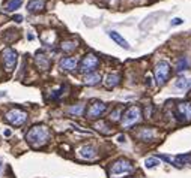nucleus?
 <instances>
[{"mask_svg":"<svg viewBox=\"0 0 191 178\" xmlns=\"http://www.w3.org/2000/svg\"><path fill=\"white\" fill-rule=\"evenodd\" d=\"M50 138H51V132L44 124H35L33 127H30L29 132L26 133V141L33 148H39V147L45 145Z\"/></svg>","mask_w":191,"mask_h":178,"instance_id":"obj_1","label":"nucleus"},{"mask_svg":"<svg viewBox=\"0 0 191 178\" xmlns=\"http://www.w3.org/2000/svg\"><path fill=\"white\" fill-rule=\"evenodd\" d=\"M134 169L136 168H134L131 160H128V159H117L110 168V177L121 178L123 175H130V174L134 172Z\"/></svg>","mask_w":191,"mask_h":178,"instance_id":"obj_2","label":"nucleus"},{"mask_svg":"<svg viewBox=\"0 0 191 178\" xmlns=\"http://www.w3.org/2000/svg\"><path fill=\"white\" fill-rule=\"evenodd\" d=\"M154 75H155V81L158 85H164L169 78L172 75V68L169 65V61L165 60H160L155 65V69H154Z\"/></svg>","mask_w":191,"mask_h":178,"instance_id":"obj_3","label":"nucleus"},{"mask_svg":"<svg viewBox=\"0 0 191 178\" xmlns=\"http://www.w3.org/2000/svg\"><path fill=\"white\" fill-rule=\"evenodd\" d=\"M140 118H141V108L137 106V105H132V106H130L128 109L123 112V115H122V126L125 129H128V127L134 126L136 123H139Z\"/></svg>","mask_w":191,"mask_h":178,"instance_id":"obj_4","label":"nucleus"},{"mask_svg":"<svg viewBox=\"0 0 191 178\" xmlns=\"http://www.w3.org/2000/svg\"><path fill=\"white\" fill-rule=\"evenodd\" d=\"M174 115L181 123H191V100L179 102L174 108Z\"/></svg>","mask_w":191,"mask_h":178,"instance_id":"obj_5","label":"nucleus"},{"mask_svg":"<svg viewBox=\"0 0 191 178\" xmlns=\"http://www.w3.org/2000/svg\"><path fill=\"white\" fill-rule=\"evenodd\" d=\"M5 120H6L8 123H11L12 126H23L27 121V112L23 109H20V108H12L11 111L6 112Z\"/></svg>","mask_w":191,"mask_h":178,"instance_id":"obj_6","label":"nucleus"},{"mask_svg":"<svg viewBox=\"0 0 191 178\" xmlns=\"http://www.w3.org/2000/svg\"><path fill=\"white\" fill-rule=\"evenodd\" d=\"M98 66H99V59L96 57L95 54L89 52V54H86L83 57L81 63H80V72H83V73H93L98 69Z\"/></svg>","mask_w":191,"mask_h":178,"instance_id":"obj_7","label":"nucleus"},{"mask_svg":"<svg viewBox=\"0 0 191 178\" xmlns=\"http://www.w3.org/2000/svg\"><path fill=\"white\" fill-rule=\"evenodd\" d=\"M2 57H3V63H5V68L8 72H12L15 66H17V52L15 50H12V48H5L3 52H2Z\"/></svg>","mask_w":191,"mask_h":178,"instance_id":"obj_8","label":"nucleus"},{"mask_svg":"<svg viewBox=\"0 0 191 178\" xmlns=\"http://www.w3.org/2000/svg\"><path fill=\"white\" fill-rule=\"evenodd\" d=\"M156 136H158V132L155 127H140L136 132V138L143 142H152L156 139Z\"/></svg>","mask_w":191,"mask_h":178,"instance_id":"obj_9","label":"nucleus"},{"mask_svg":"<svg viewBox=\"0 0 191 178\" xmlns=\"http://www.w3.org/2000/svg\"><path fill=\"white\" fill-rule=\"evenodd\" d=\"M105 109H107V105H105L104 102L95 100L89 105L86 115H87V118H99L105 112Z\"/></svg>","mask_w":191,"mask_h":178,"instance_id":"obj_10","label":"nucleus"},{"mask_svg":"<svg viewBox=\"0 0 191 178\" xmlns=\"http://www.w3.org/2000/svg\"><path fill=\"white\" fill-rule=\"evenodd\" d=\"M77 153H78V157L80 159H87V160L93 159L96 156V150L92 145H83L81 148H78Z\"/></svg>","mask_w":191,"mask_h":178,"instance_id":"obj_11","label":"nucleus"},{"mask_svg":"<svg viewBox=\"0 0 191 178\" xmlns=\"http://www.w3.org/2000/svg\"><path fill=\"white\" fill-rule=\"evenodd\" d=\"M77 65H78V60L75 57H63L60 60V68L66 72H72L77 69Z\"/></svg>","mask_w":191,"mask_h":178,"instance_id":"obj_12","label":"nucleus"},{"mask_svg":"<svg viewBox=\"0 0 191 178\" xmlns=\"http://www.w3.org/2000/svg\"><path fill=\"white\" fill-rule=\"evenodd\" d=\"M119 82H121V75L119 73H108L105 76L104 85L107 88H114L116 85H119Z\"/></svg>","mask_w":191,"mask_h":178,"instance_id":"obj_13","label":"nucleus"},{"mask_svg":"<svg viewBox=\"0 0 191 178\" xmlns=\"http://www.w3.org/2000/svg\"><path fill=\"white\" fill-rule=\"evenodd\" d=\"M108 36H110V38H112V39L114 41V42L117 43V45H121L122 48H125V50H130V45H128V42H127V41H125V39H123V38H122V36L117 33V32L112 30V32L108 33Z\"/></svg>","mask_w":191,"mask_h":178,"instance_id":"obj_14","label":"nucleus"},{"mask_svg":"<svg viewBox=\"0 0 191 178\" xmlns=\"http://www.w3.org/2000/svg\"><path fill=\"white\" fill-rule=\"evenodd\" d=\"M99 81H101V75H99L98 72H93V73H87L86 78H84V84L89 85V87L99 84Z\"/></svg>","mask_w":191,"mask_h":178,"instance_id":"obj_15","label":"nucleus"},{"mask_svg":"<svg viewBox=\"0 0 191 178\" xmlns=\"http://www.w3.org/2000/svg\"><path fill=\"white\" fill-rule=\"evenodd\" d=\"M44 6H45V2L44 0H30L29 5H27V9L30 12H38V11H42Z\"/></svg>","mask_w":191,"mask_h":178,"instance_id":"obj_16","label":"nucleus"},{"mask_svg":"<svg viewBox=\"0 0 191 178\" xmlns=\"http://www.w3.org/2000/svg\"><path fill=\"white\" fill-rule=\"evenodd\" d=\"M62 51H65V52H72V51L77 48V42L75 41H63L60 45Z\"/></svg>","mask_w":191,"mask_h":178,"instance_id":"obj_17","label":"nucleus"},{"mask_svg":"<svg viewBox=\"0 0 191 178\" xmlns=\"http://www.w3.org/2000/svg\"><path fill=\"white\" fill-rule=\"evenodd\" d=\"M36 63H38L39 68H42V69L50 68V60L47 59L44 54H38V56H36Z\"/></svg>","mask_w":191,"mask_h":178,"instance_id":"obj_18","label":"nucleus"},{"mask_svg":"<svg viewBox=\"0 0 191 178\" xmlns=\"http://www.w3.org/2000/svg\"><path fill=\"white\" fill-rule=\"evenodd\" d=\"M95 129L96 130H99L101 133H104V135H110V133L113 132V130H112V127L107 126V123H105V121H99V123H96Z\"/></svg>","mask_w":191,"mask_h":178,"instance_id":"obj_19","label":"nucleus"},{"mask_svg":"<svg viewBox=\"0 0 191 178\" xmlns=\"http://www.w3.org/2000/svg\"><path fill=\"white\" fill-rule=\"evenodd\" d=\"M188 66H190V63H188V59L182 56V57H179L178 63H176V70H178V72H184L185 69H188Z\"/></svg>","mask_w":191,"mask_h":178,"instance_id":"obj_20","label":"nucleus"},{"mask_svg":"<svg viewBox=\"0 0 191 178\" xmlns=\"http://www.w3.org/2000/svg\"><path fill=\"white\" fill-rule=\"evenodd\" d=\"M21 3H23V0H9V3L6 5V11L8 12H12V11H15L21 6Z\"/></svg>","mask_w":191,"mask_h":178,"instance_id":"obj_21","label":"nucleus"},{"mask_svg":"<svg viewBox=\"0 0 191 178\" xmlns=\"http://www.w3.org/2000/svg\"><path fill=\"white\" fill-rule=\"evenodd\" d=\"M176 88H181V90H184V88H188V87H191V79H185V78H181V79H178L176 81Z\"/></svg>","mask_w":191,"mask_h":178,"instance_id":"obj_22","label":"nucleus"},{"mask_svg":"<svg viewBox=\"0 0 191 178\" xmlns=\"http://www.w3.org/2000/svg\"><path fill=\"white\" fill-rule=\"evenodd\" d=\"M160 165V160H158V157H149V159H146L145 160V166L146 168H155V166H158Z\"/></svg>","mask_w":191,"mask_h":178,"instance_id":"obj_23","label":"nucleus"},{"mask_svg":"<svg viewBox=\"0 0 191 178\" xmlns=\"http://www.w3.org/2000/svg\"><path fill=\"white\" fill-rule=\"evenodd\" d=\"M84 112V105H75L69 108V114H75V115H81Z\"/></svg>","mask_w":191,"mask_h":178,"instance_id":"obj_24","label":"nucleus"},{"mask_svg":"<svg viewBox=\"0 0 191 178\" xmlns=\"http://www.w3.org/2000/svg\"><path fill=\"white\" fill-rule=\"evenodd\" d=\"M122 117V109L121 108H116V109H113V112L110 114V120L112 121H119Z\"/></svg>","mask_w":191,"mask_h":178,"instance_id":"obj_25","label":"nucleus"},{"mask_svg":"<svg viewBox=\"0 0 191 178\" xmlns=\"http://www.w3.org/2000/svg\"><path fill=\"white\" fill-rule=\"evenodd\" d=\"M62 91H63V85H62V87H59L57 90H54V91H53V94H51V96H50V97H51L53 100H54V99H57V97L60 96V94H62Z\"/></svg>","mask_w":191,"mask_h":178,"instance_id":"obj_26","label":"nucleus"},{"mask_svg":"<svg viewBox=\"0 0 191 178\" xmlns=\"http://www.w3.org/2000/svg\"><path fill=\"white\" fill-rule=\"evenodd\" d=\"M182 23H184L182 18H173L172 20V25H179V24H182Z\"/></svg>","mask_w":191,"mask_h":178,"instance_id":"obj_27","label":"nucleus"},{"mask_svg":"<svg viewBox=\"0 0 191 178\" xmlns=\"http://www.w3.org/2000/svg\"><path fill=\"white\" fill-rule=\"evenodd\" d=\"M14 21H15V23H21V21H23V17H21V15H14Z\"/></svg>","mask_w":191,"mask_h":178,"instance_id":"obj_28","label":"nucleus"},{"mask_svg":"<svg viewBox=\"0 0 191 178\" xmlns=\"http://www.w3.org/2000/svg\"><path fill=\"white\" fill-rule=\"evenodd\" d=\"M107 2H108V3L112 5V6H116V5L119 3V0H107Z\"/></svg>","mask_w":191,"mask_h":178,"instance_id":"obj_29","label":"nucleus"},{"mask_svg":"<svg viewBox=\"0 0 191 178\" xmlns=\"http://www.w3.org/2000/svg\"><path fill=\"white\" fill-rule=\"evenodd\" d=\"M117 141H119V142H125V136L119 135V136H117Z\"/></svg>","mask_w":191,"mask_h":178,"instance_id":"obj_30","label":"nucleus"},{"mask_svg":"<svg viewBox=\"0 0 191 178\" xmlns=\"http://www.w3.org/2000/svg\"><path fill=\"white\" fill-rule=\"evenodd\" d=\"M2 163H3V162H2V159H0V169H2Z\"/></svg>","mask_w":191,"mask_h":178,"instance_id":"obj_31","label":"nucleus"}]
</instances>
